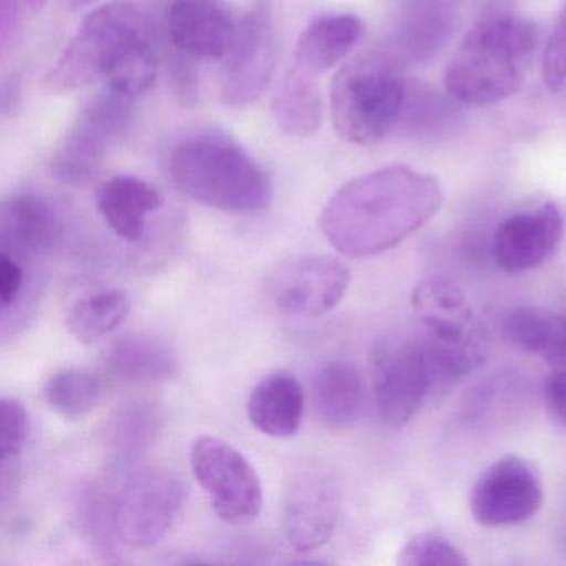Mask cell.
<instances>
[{"label": "cell", "instance_id": "d6a6232c", "mask_svg": "<svg viewBox=\"0 0 566 566\" xmlns=\"http://www.w3.org/2000/svg\"><path fill=\"white\" fill-rule=\"evenodd\" d=\"M25 271L22 261L2 251L0 256V303L2 313H8L24 291Z\"/></svg>", "mask_w": 566, "mask_h": 566}, {"label": "cell", "instance_id": "f1b7e54d", "mask_svg": "<svg viewBox=\"0 0 566 566\" xmlns=\"http://www.w3.org/2000/svg\"><path fill=\"white\" fill-rule=\"evenodd\" d=\"M2 436H0V462H2V499L14 486L19 462L29 436V413L24 403L14 397L2 399Z\"/></svg>", "mask_w": 566, "mask_h": 566}, {"label": "cell", "instance_id": "836d02e7", "mask_svg": "<svg viewBox=\"0 0 566 566\" xmlns=\"http://www.w3.org/2000/svg\"><path fill=\"white\" fill-rule=\"evenodd\" d=\"M543 402L549 417L566 427V369H553L543 382Z\"/></svg>", "mask_w": 566, "mask_h": 566}, {"label": "cell", "instance_id": "83f0119b", "mask_svg": "<svg viewBox=\"0 0 566 566\" xmlns=\"http://www.w3.org/2000/svg\"><path fill=\"white\" fill-rule=\"evenodd\" d=\"M558 323L559 316L543 307H515L503 319L502 337L515 349L542 357L552 343Z\"/></svg>", "mask_w": 566, "mask_h": 566}, {"label": "cell", "instance_id": "3957f363", "mask_svg": "<svg viewBox=\"0 0 566 566\" xmlns=\"http://www.w3.org/2000/svg\"><path fill=\"white\" fill-rule=\"evenodd\" d=\"M167 174L191 200L228 213H261L273 200L264 168L221 132H197L177 142L168 151Z\"/></svg>", "mask_w": 566, "mask_h": 566}, {"label": "cell", "instance_id": "ffe728a7", "mask_svg": "<svg viewBox=\"0 0 566 566\" xmlns=\"http://www.w3.org/2000/svg\"><path fill=\"white\" fill-rule=\"evenodd\" d=\"M161 205L164 195L155 185L130 175L111 178L97 191L98 213L128 243L144 237L148 214L160 210Z\"/></svg>", "mask_w": 566, "mask_h": 566}, {"label": "cell", "instance_id": "8992f818", "mask_svg": "<svg viewBox=\"0 0 566 566\" xmlns=\"http://www.w3.org/2000/svg\"><path fill=\"white\" fill-rule=\"evenodd\" d=\"M187 499L184 480L160 467L137 469L114 493L117 538L130 548L157 545L167 536Z\"/></svg>", "mask_w": 566, "mask_h": 566}, {"label": "cell", "instance_id": "1f68e13d", "mask_svg": "<svg viewBox=\"0 0 566 566\" xmlns=\"http://www.w3.org/2000/svg\"><path fill=\"white\" fill-rule=\"evenodd\" d=\"M543 81L552 92L566 87V6L545 45L542 61Z\"/></svg>", "mask_w": 566, "mask_h": 566}, {"label": "cell", "instance_id": "52a82bcc", "mask_svg": "<svg viewBox=\"0 0 566 566\" xmlns=\"http://www.w3.org/2000/svg\"><path fill=\"white\" fill-rule=\"evenodd\" d=\"M190 463L195 479L224 523L244 526L256 522L263 509V489L256 470L240 450L203 436L191 446Z\"/></svg>", "mask_w": 566, "mask_h": 566}, {"label": "cell", "instance_id": "5b68a950", "mask_svg": "<svg viewBox=\"0 0 566 566\" xmlns=\"http://www.w3.org/2000/svg\"><path fill=\"white\" fill-rule=\"evenodd\" d=\"M407 85L402 62L386 51L350 59L334 75L331 117L340 138L354 145L384 140L402 118Z\"/></svg>", "mask_w": 566, "mask_h": 566}, {"label": "cell", "instance_id": "4fadbf2b", "mask_svg": "<svg viewBox=\"0 0 566 566\" xmlns=\"http://www.w3.org/2000/svg\"><path fill=\"white\" fill-rule=\"evenodd\" d=\"M563 233L565 221L553 203L512 214L493 233V260L510 274L535 270L556 253Z\"/></svg>", "mask_w": 566, "mask_h": 566}, {"label": "cell", "instance_id": "7402d4cb", "mask_svg": "<svg viewBox=\"0 0 566 566\" xmlns=\"http://www.w3.org/2000/svg\"><path fill=\"white\" fill-rule=\"evenodd\" d=\"M248 417L261 433L286 439L300 432L304 390L293 374L281 370L264 377L248 399Z\"/></svg>", "mask_w": 566, "mask_h": 566}, {"label": "cell", "instance_id": "277c9868", "mask_svg": "<svg viewBox=\"0 0 566 566\" xmlns=\"http://www.w3.org/2000/svg\"><path fill=\"white\" fill-rule=\"evenodd\" d=\"M538 49L535 25L496 12L473 25L447 65L446 88L460 104H499L522 88Z\"/></svg>", "mask_w": 566, "mask_h": 566}, {"label": "cell", "instance_id": "4dcf8cb0", "mask_svg": "<svg viewBox=\"0 0 566 566\" xmlns=\"http://www.w3.org/2000/svg\"><path fill=\"white\" fill-rule=\"evenodd\" d=\"M400 566H467L469 558L450 539L426 532L410 536L397 553Z\"/></svg>", "mask_w": 566, "mask_h": 566}, {"label": "cell", "instance_id": "44dd1931", "mask_svg": "<svg viewBox=\"0 0 566 566\" xmlns=\"http://www.w3.org/2000/svg\"><path fill=\"white\" fill-rule=\"evenodd\" d=\"M364 38V24L356 15L329 14L314 19L296 45V62L293 67L311 77L336 67Z\"/></svg>", "mask_w": 566, "mask_h": 566}, {"label": "cell", "instance_id": "d4e9b609", "mask_svg": "<svg viewBox=\"0 0 566 566\" xmlns=\"http://www.w3.org/2000/svg\"><path fill=\"white\" fill-rule=\"evenodd\" d=\"M161 423L164 417L150 400H130L118 407L111 427V446L117 462L130 463L144 455L157 442Z\"/></svg>", "mask_w": 566, "mask_h": 566}, {"label": "cell", "instance_id": "7c38bea8", "mask_svg": "<svg viewBox=\"0 0 566 566\" xmlns=\"http://www.w3.org/2000/svg\"><path fill=\"white\" fill-rule=\"evenodd\" d=\"M339 516V490L329 473L307 469L294 476L284 503V533L296 552L321 548Z\"/></svg>", "mask_w": 566, "mask_h": 566}, {"label": "cell", "instance_id": "ac0fdd59", "mask_svg": "<svg viewBox=\"0 0 566 566\" xmlns=\"http://www.w3.org/2000/svg\"><path fill=\"white\" fill-rule=\"evenodd\" d=\"M412 306L426 326V336L432 339L453 343L485 329L462 290L442 276L426 277L417 283Z\"/></svg>", "mask_w": 566, "mask_h": 566}, {"label": "cell", "instance_id": "484cf974", "mask_svg": "<svg viewBox=\"0 0 566 566\" xmlns=\"http://www.w3.org/2000/svg\"><path fill=\"white\" fill-rule=\"evenodd\" d=\"M130 313V300L122 291L88 294L72 306L67 331L81 344H92L114 333Z\"/></svg>", "mask_w": 566, "mask_h": 566}, {"label": "cell", "instance_id": "30bf717a", "mask_svg": "<svg viewBox=\"0 0 566 566\" xmlns=\"http://www.w3.org/2000/svg\"><path fill=\"white\" fill-rule=\"evenodd\" d=\"M373 384L377 412L399 429L430 399V377L419 343L382 339L373 349Z\"/></svg>", "mask_w": 566, "mask_h": 566}, {"label": "cell", "instance_id": "ba28073f", "mask_svg": "<svg viewBox=\"0 0 566 566\" xmlns=\"http://www.w3.org/2000/svg\"><path fill=\"white\" fill-rule=\"evenodd\" d=\"M134 98L108 91L78 114L52 160V175L65 185L88 184L105 155L130 124Z\"/></svg>", "mask_w": 566, "mask_h": 566}, {"label": "cell", "instance_id": "6da1fadb", "mask_svg": "<svg viewBox=\"0 0 566 566\" xmlns=\"http://www.w3.org/2000/svg\"><path fill=\"white\" fill-rule=\"evenodd\" d=\"M442 203L436 178L392 165L344 185L324 207L321 231L344 256H376L426 227Z\"/></svg>", "mask_w": 566, "mask_h": 566}, {"label": "cell", "instance_id": "9a60e30c", "mask_svg": "<svg viewBox=\"0 0 566 566\" xmlns=\"http://www.w3.org/2000/svg\"><path fill=\"white\" fill-rule=\"evenodd\" d=\"M224 61V102L244 105L254 101L266 87L276 61L273 28L266 12H253L238 25Z\"/></svg>", "mask_w": 566, "mask_h": 566}, {"label": "cell", "instance_id": "5bb4252c", "mask_svg": "<svg viewBox=\"0 0 566 566\" xmlns=\"http://www.w3.org/2000/svg\"><path fill=\"white\" fill-rule=\"evenodd\" d=\"M165 31L178 54L195 61H221L233 45L238 24L220 0H170Z\"/></svg>", "mask_w": 566, "mask_h": 566}, {"label": "cell", "instance_id": "2e32d148", "mask_svg": "<svg viewBox=\"0 0 566 566\" xmlns=\"http://www.w3.org/2000/svg\"><path fill=\"white\" fill-rule=\"evenodd\" d=\"M61 237L54 208L41 195L22 191L6 198L0 208L2 251L18 260L49 253Z\"/></svg>", "mask_w": 566, "mask_h": 566}, {"label": "cell", "instance_id": "4316f807", "mask_svg": "<svg viewBox=\"0 0 566 566\" xmlns=\"http://www.w3.org/2000/svg\"><path fill=\"white\" fill-rule=\"evenodd\" d=\"M45 403L52 412L65 420L87 417L101 402L102 382L91 370H59L45 382L42 390Z\"/></svg>", "mask_w": 566, "mask_h": 566}, {"label": "cell", "instance_id": "8fae6325", "mask_svg": "<svg viewBox=\"0 0 566 566\" xmlns=\"http://www.w3.org/2000/svg\"><path fill=\"white\" fill-rule=\"evenodd\" d=\"M349 283V266L339 258L307 254L280 264L268 280V294L290 316L317 317L339 304Z\"/></svg>", "mask_w": 566, "mask_h": 566}, {"label": "cell", "instance_id": "f546056e", "mask_svg": "<svg viewBox=\"0 0 566 566\" xmlns=\"http://www.w3.org/2000/svg\"><path fill=\"white\" fill-rule=\"evenodd\" d=\"M78 520L94 548L104 555L114 549V539H118L114 523V493H105L98 485L88 486L78 503Z\"/></svg>", "mask_w": 566, "mask_h": 566}, {"label": "cell", "instance_id": "603a6c76", "mask_svg": "<svg viewBox=\"0 0 566 566\" xmlns=\"http://www.w3.org/2000/svg\"><path fill=\"white\" fill-rule=\"evenodd\" d=\"M452 0H412L396 32L397 59L422 61L439 51L453 28Z\"/></svg>", "mask_w": 566, "mask_h": 566}, {"label": "cell", "instance_id": "7a4b0ae2", "mask_svg": "<svg viewBox=\"0 0 566 566\" xmlns=\"http://www.w3.org/2000/svg\"><path fill=\"white\" fill-rule=\"evenodd\" d=\"M158 57L144 14L124 2L88 14L42 88L51 94L104 82L108 91L135 98L157 77Z\"/></svg>", "mask_w": 566, "mask_h": 566}, {"label": "cell", "instance_id": "d6986e66", "mask_svg": "<svg viewBox=\"0 0 566 566\" xmlns=\"http://www.w3.org/2000/svg\"><path fill=\"white\" fill-rule=\"evenodd\" d=\"M363 374L346 360H327L313 377V406L317 419L334 430L356 426L366 410Z\"/></svg>", "mask_w": 566, "mask_h": 566}, {"label": "cell", "instance_id": "9c48e42d", "mask_svg": "<svg viewBox=\"0 0 566 566\" xmlns=\"http://www.w3.org/2000/svg\"><path fill=\"white\" fill-rule=\"evenodd\" d=\"M545 500L538 469L520 455L490 463L470 492V513L482 526L518 525L535 516Z\"/></svg>", "mask_w": 566, "mask_h": 566}, {"label": "cell", "instance_id": "cb8c5ba5", "mask_svg": "<svg viewBox=\"0 0 566 566\" xmlns=\"http://www.w3.org/2000/svg\"><path fill=\"white\" fill-rule=\"evenodd\" d=\"M273 112L277 124L286 134L297 137L314 134L323 117L317 78L297 71L296 67L291 69L274 98Z\"/></svg>", "mask_w": 566, "mask_h": 566}, {"label": "cell", "instance_id": "e0dca14e", "mask_svg": "<svg viewBox=\"0 0 566 566\" xmlns=\"http://www.w3.org/2000/svg\"><path fill=\"white\" fill-rule=\"evenodd\" d=\"M102 370L120 382H165L177 379L181 363L168 340L154 334L135 333L105 349Z\"/></svg>", "mask_w": 566, "mask_h": 566}]
</instances>
